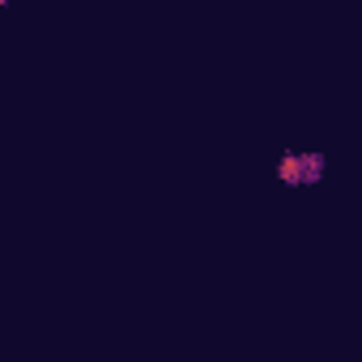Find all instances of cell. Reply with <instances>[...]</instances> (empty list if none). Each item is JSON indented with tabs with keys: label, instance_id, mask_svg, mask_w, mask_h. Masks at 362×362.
<instances>
[{
	"label": "cell",
	"instance_id": "6da1fadb",
	"mask_svg": "<svg viewBox=\"0 0 362 362\" xmlns=\"http://www.w3.org/2000/svg\"><path fill=\"white\" fill-rule=\"evenodd\" d=\"M324 166H328V158H324L320 149H311V153L290 149V153L277 158V179H281V184H290V188H298V184H320V179H324Z\"/></svg>",
	"mask_w": 362,
	"mask_h": 362
}]
</instances>
